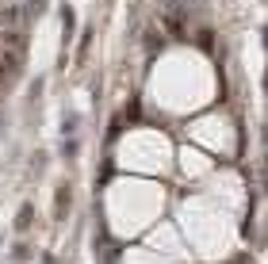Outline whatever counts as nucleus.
<instances>
[{"label":"nucleus","instance_id":"f257e3e1","mask_svg":"<svg viewBox=\"0 0 268 264\" xmlns=\"http://www.w3.org/2000/svg\"><path fill=\"white\" fill-rule=\"evenodd\" d=\"M69 211V187H58V218H65Z\"/></svg>","mask_w":268,"mask_h":264},{"label":"nucleus","instance_id":"f03ea898","mask_svg":"<svg viewBox=\"0 0 268 264\" xmlns=\"http://www.w3.org/2000/svg\"><path fill=\"white\" fill-rule=\"evenodd\" d=\"M31 214L35 211H31V203H27L23 211H19V218H16V230H27V226H31Z\"/></svg>","mask_w":268,"mask_h":264}]
</instances>
